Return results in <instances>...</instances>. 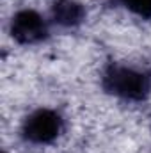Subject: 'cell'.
I'll return each mask as SVG.
<instances>
[{"mask_svg":"<svg viewBox=\"0 0 151 153\" xmlns=\"http://www.w3.org/2000/svg\"><path fill=\"white\" fill-rule=\"evenodd\" d=\"M82 14H84V9L80 7V4H76L73 0H61L53 7L55 22H59L61 25H76Z\"/></svg>","mask_w":151,"mask_h":153,"instance_id":"cell-4","label":"cell"},{"mask_svg":"<svg viewBox=\"0 0 151 153\" xmlns=\"http://www.w3.org/2000/svg\"><path fill=\"white\" fill-rule=\"evenodd\" d=\"M107 85L109 89L124 98H144L150 93V76L139 70L133 68H124V66H115L107 73Z\"/></svg>","mask_w":151,"mask_h":153,"instance_id":"cell-1","label":"cell"},{"mask_svg":"<svg viewBox=\"0 0 151 153\" xmlns=\"http://www.w3.org/2000/svg\"><path fill=\"white\" fill-rule=\"evenodd\" d=\"M46 27L43 23V18L34 11H21L14 16L13 22V36L20 41L32 43L44 38Z\"/></svg>","mask_w":151,"mask_h":153,"instance_id":"cell-3","label":"cell"},{"mask_svg":"<svg viewBox=\"0 0 151 153\" xmlns=\"http://www.w3.org/2000/svg\"><path fill=\"white\" fill-rule=\"evenodd\" d=\"M61 128H62V121L55 112L38 111L25 121L23 132L30 143L44 144V143H52L59 135Z\"/></svg>","mask_w":151,"mask_h":153,"instance_id":"cell-2","label":"cell"},{"mask_svg":"<svg viewBox=\"0 0 151 153\" xmlns=\"http://www.w3.org/2000/svg\"><path fill=\"white\" fill-rule=\"evenodd\" d=\"M126 5L141 14H150L151 13V0H124Z\"/></svg>","mask_w":151,"mask_h":153,"instance_id":"cell-5","label":"cell"}]
</instances>
